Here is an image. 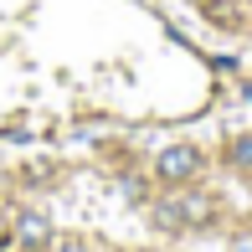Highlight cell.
I'll return each mask as SVG.
<instances>
[{"label":"cell","mask_w":252,"mask_h":252,"mask_svg":"<svg viewBox=\"0 0 252 252\" xmlns=\"http://www.w3.org/2000/svg\"><path fill=\"white\" fill-rule=\"evenodd\" d=\"M16 232H21V242H47V237H52V226H47V216H36V211H26V216H21V221H16Z\"/></svg>","instance_id":"7a4b0ae2"},{"label":"cell","mask_w":252,"mask_h":252,"mask_svg":"<svg viewBox=\"0 0 252 252\" xmlns=\"http://www.w3.org/2000/svg\"><path fill=\"white\" fill-rule=\"evenodd\" d=\"M180 216H186V221H206V216H211V201H180Z\"/></svg>","instance_id":"3957f363"},{"label":"cell","mask_w":252,"mask_h":252,"mask_svg":"<svg viewBox=\"0 0 252 252\" xmlns=\"http://www.w3.org/2000/svg\"><path fill=\"white\" fill-rule=\"evenodd\" d=\"M232 159H237V165H247V170H252V134H247V139H237V144H232Z\"/></svg>","instance_id":"277c9868"},{"label":"cell","mask_w":252,"mask_h":252,"mask_svg":"<svg viewBox=\"0 0 252 252\" xmlns=\"http://www.w3.org/2000/svg\"><path fill=\"white\" fill-rule=\"evenodd\" d=\"M201 150H190V144H170L165 155L155 159V175L165 180V186H180V180H190V175H201Z\"/></svg>","instance_id":"6da1fadb"}]
</instances>
